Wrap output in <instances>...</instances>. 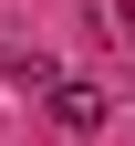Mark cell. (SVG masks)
<instances>
[{
    "mask_svg": "<svg viewBox=\"0 0 135 146\" xmlns=\"http://www.w3.org/2000/svg\"><path fill=\"white\" fill-rule=\"evenodd\" d=\"M114 104H104V84H83V73H52V125L63 136H94Z\"/></svg>",
    "mask_w": 135,
    "mask_h": 146,
    "instance_id": "obj_1",
    "label": "cell"
},
{
    "mask_svg": "<svg viewBox=\"0 0 135 146\" xmlns=\"http://www.w3.org/2000/svg\"><path fill=\"white\" fill-rule=\"evenodd\" d=\"M114 31H125V42H135V11H114Z\"/></svg>",
    "mask_w": 135,
    "mask_h": 146,
    "instance_id": "obj_2",
    "label": "cell"
}]
</instances>
